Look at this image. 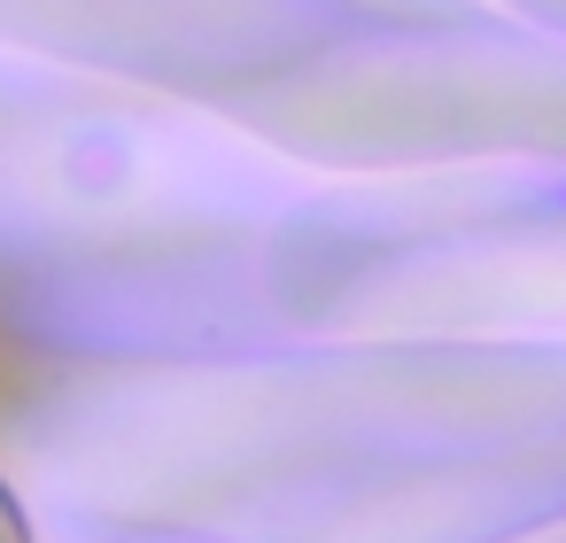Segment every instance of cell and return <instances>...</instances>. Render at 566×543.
<instances>
[{"mask_svg":"<svg viewBox=\"0 0 566 543\" xmlns=\"http://www.w3.org/2000/svg\"><path fill=\"white\" fill-rule=\"evenodd\" d=\"M17 373H24V365H17V342H9V334H0V396H9V388H17Z\"/></svg>","mask_w":566,"mask_h":543,"instance_id":"2","label":"cell"},{"mask_svg":"<svg viewBox=\"0 0 566 543\" xmlns=\"http://www.w3.org/2000/svg\"><path fill=\"white\" fill-rule=\"evenodd\" d=\"M0 543H32V535H24V512H17L9 489H0Z\"/></svg>","mask_w":566,"mask_h":543,"instance_id":"1","label":"cell"}]
</instances>
